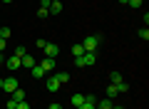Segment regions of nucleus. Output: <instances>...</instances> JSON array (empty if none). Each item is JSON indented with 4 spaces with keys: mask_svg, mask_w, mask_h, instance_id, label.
<instances>
[{
    "mask_svg": "<svg viewBox=\"0 0 149 109\" xmlns=\"http://www.w3.org/2000/svg\"><path fill=\"white\" fill-rule=\"evenodd\" d=\"M95 62H97V52H85L80 57H74V65L77 67H92Z\"/></svg>",
    "mask_w": 149,
    "mask_h": 109,
    "instance_id": "obj_1",
    "label": "nucleus"
},
{
    "mask_svg": "<svg viewBox=\"0 0 149 109\" xmlns=\"http://www.w3.org/2000/svg\"><path fill=\"white\" fill-rule=\"evenodd\" d=\"M102 37L100 35H87L85 42H82V47H85V52H97V47H100Z\"/></svg>",
    "mask_w": 149,
    "mask_h": 109,
    "instance_id": "obj_2",
    "label": "nucleus"
},
{
    "mask_svg": "<svg viewBox=\"0 0 149 109\" xmlns=\"http://www.w3.org/2000/svg\"><path fill=\"white\" fill-rule=\"evenodd\" d=\"M17 87H20V84H17V77H5V79H3V89H0V92H5V94H13Z\"/></svg>",
    "mask_w": 149,
    "mask_h": 109,
    "instance_id": "obj_3",
    "label": "nucleus"
},
{
    "mask_svg": "<svg viewBox=\"0 0 149 109\" xmlns=\"http://www.w3.org/2000/svg\"><path fill=\"white\" fill-rule=\"evenodd\" d=\"M42 52H45V57H52V60H57V55H60V47L55 45V42H45Z\"/></svg>",
    "mask_w": 149,
    "mask_h": 109,
    "instance_id": "obj_4",
    "label": "nucleus"
},
{
    "mask_svg": "<svg viewBox=\"0 0 149 109\" xmlns=\"http://www.w3.org/2000/svg\"><path fill=\"white\" fill-rule=\"evenodd\" d=\"M45 87H47V92H60V87H62V84L57 82V77H45Z\"/></svg>",
    "mask_w": 149,
    "mask_h": 109,
    "instance_id": "obj_5",
    "label": "nucleus"
},
{
    "mask_svg": "<svg viewBox=\"0 0 149 109\" xmlns=\"http://www.w3.org/2000/svg\"><path fill=\"white\" fill-rule=\"evenodd\" d=\"M5 67L10 69V72H15V69H20V57H15V55H10V57L5 60Z\"/></svg>",
    "mask_w": 149,
    "mask_h": 109,
    "instance_id": "obj_6",
    "label": "nucleus"
},
{
    "mask_svg": "<svg viewBox=\"0 0 149 109\" xmlns=\"http://www.w3.org/2000/svg\"><path fill=\"white\" fill-rule=\"evenodd\" d=\"M35 57H32V55H25V57H20V67H25V69H32L35 67Z\"/></svg>",
    "mask_w": 149,
    "mask_h": 109,
    "instance_id": "obj_7",
    "label": "nucleus"
},
{
    "mask_svg": "<svg viewBox=\"0 0 149 109\" xmlns=\"http://www.w3.org/2000/svg\"><path fill=\"white\" fill-rule=\"evenodd\" d=\"M40 67H42L45 72H52V69H55V60H52V57H42V62H40Z\"/></svg>",
    "mask_w": 149,
    "mask_h": 109,
    "instance_id": "obj_8",
    "label": "nucleus"
},
{
    "mask_svg": "<svg viewBox=\"0 0 149 109\" xmlns=\"http://www.w3.org/2000/svg\"><path fill=\"white\" fill-rule=\"evenodd\" d=\"M57 12H62V3L60 0H52L50 3V15H57Z\"/></svg>",
    "mask_w": 149,
    "mask_h": 109,
    "instance_id": "obj_9",
    "label": "nucleus"
},
{
    "mask_svg": "<svg viewBox=\"0 0 149 109\" xmlns=\"http://www.w3.org/2000/svg\"><path fill=\"white\" fill-rule=\"evenodd\" d=\"M30 74H32V77H35V79H42V77H45V69L40 67V65H35V67L30 69Z\"/></svg>",
    "mask_w": 149,
    "mask_h": 109,
    "instance_id": "obj_10",
    "label": "nucleus"
},
{
    "mask_svg": "<svg viewBox=\"0 0 149 109\" xmlns=\"http://www.w3.org/2000/svg\"><path fill=\"white\" fill-rule=\"evenodd\" d=\"M10 99H15V102H22V99H25V92H22V89H20V87H17V89H15V92H13V94H10Z\"/></svg>",
    "mask_w": 149,
    "mask_h": 109,
    "instance_id": "obj_11",
    "label": "nucleus"
},
{
    "mask_svg": "<svg viewBox=\"0 0 149 109\" xmlns=\"http://www.w3.org/2000/svg\"><path fill=\"white\" fill-rule=\"evenodd\" d=\"M55 77H57V82H60V84H67V82H70V74L65 72V69H62V72H57Z\"/></svg>",
    "mask_w": 149,
    "mask_h": 109,
    "instance_id": "obj_12",
    "label": "nucleus"
},
{
    "mask_svg": "<svg viewBox=\"0 0 149 109\" xmlns=\"http://www.w3.org/2000/svg\"><path fill=\"white\" fill-rule=\"evenodd\" d=\"M72 55H74V57H80V55H85V47H82V42L72 45Z\"/></svg>",
    "mask_w": 149,
    "mask_h": 109,
    "instance_id": "obj_13",
    "label": "nucleus"
},
{
    "mask_svg": "<svg viewBox=\"0 0 149 109\" xmlns=\"http://www.w3.org/2000/svg\"><path fill=\"white\" fill-rule=\"evenodd\" d=\"M85 104V94H72V107H80Z\"/></svg>",
    "mask_w": 149,
    "mask_h": 109,
    "instance_id": "obj_14",
    "label": "nucleus"
},
{
    "mask_svg": "<svg viewBox=\"0 0 149 109\" xmlns=\"http://www.w3.org/2000/svg\"><path fill=\"white\" fill-rule=\"evenodd\" d=\"M104 94H107V99H112V97H117L119 92H117V87H114V84L109 82V87H107V92H104Z\"/></svg>",
    "mask_w": 149,
    "mask_h": 109,
    "instance_id": "obj_15",
    "label": "nucleus"
},
{
    "mask_svg": "<svg viewBox=\"0 0 149 109\" xmlns=\"http://www.w3.org/2000/svg\"><path fill=\"white\" fill-rule=\"evenodd\" d=\"M109 82H112V84H119V82H124V77H122L119 72H112V74H109Z\"/></svg>",
    "mask_w": 149,
    "mask_h": 109,
    "instance_id": "obj_16",
    "label": "nucleus"
},
{
    "mask_svg": "<svg viewBox=\"0 0 149 109\" xmlns=\"http://www.w3.org/2000/svg\"><path fill=\"white\" fill-rule=\"evenodd\" d=\"M10 35H13V30H10L8 25H5V27H0V40H8Z\"/></svg>",
    "mask_w": 149,
    "mask_h": 109,
    "instance_id": "obj_17",
    "label": "nucleus"
},
{
    "mask_svg": "<svg viewBox=\"0 0 149 109\" xmlns=\"http://www.w3.org/2000/svg\"><path fill=\"white\" fill-rule=\"evenodd\" d=\"M114 104H112V99H102L100 104H97V109H112Z\"/></svg>",
    "mask_w": 149,
    "mask_h": 109,
    "instance_id": "obj_18",
    "label": "nucleus"
},
{
    "mask_svg": "<svg viewBox=\"0 0 149 109\" xmlns=\"http://www.w3.org/2000/svg\"><path fill=\"white\" fill-rule=\"evenodd\" d=\"M114 87H117L119 94H127V92H129V84H127V82H119V84H114Z\"/></svg>",
    "mask_w": 149,
    "mask_h": 109,
    "instance_id": "obj_19",
    "label": "nucleus"
},
{
    "mask_svg": "<svg viewBox=\"0 0 149 109\" xmlns=\"http://www.w3.org/2000/svg\"><path fill=\"white\" fill-rule=\"evenodd\" d=\"M139 37L147 42V40H149V27H142V30H139Z\"/></svg>",
    "mask_w": 149,
    "mask_h": 109,
    "instance_id": "obj_20",
    "label": "nucleus"
},
{
    "mask_svg": "<svg viewBox=\"0 0 149 109\" xmlns=\"http://www.w3.org/2000/svg\"><path fill=\"white\" fill-rule=\"evenodd\" d=\"M142 3H144V0H127L129 8H142Z\"/></svg>",
    "mask_w": 149,
    "mask_h": 109,
    "instance_id": "obj_21",
    "label": "nucleus"
},
{
    "mask_svg": "<svg viewBox=\"0 0 149 109\" xmlns=\"http://www.w3.org/2000/svg\"><path fill=\"white\" fill-rule=\"evenodd\" d=\"M25 55H27V50H25V47H17V50H15V57H25Z\"/></svg>",
    "mask_w": 149,
    "mask_h": 109,
    "instance_id": "obj_22",
    "label": "nucleus"
},
{
    "mask_svg": "<svg viewBox=\"0 0 149 109\" xmlns=\"http://www.w3.org/2000/svg\"><path fill=\"white\" fill-rule=\"evenodd\" d=\"M77 109H97V104H92V102H85V104H80Z\"/></svg>",
    "mask_w": 149,
    "mask_h": 109,
    "instance_id": "obj_23",
    "label": "nucleus"
},
{
    "mask_svg": "<svg viewBox=\"0 0 149 109\" xmlns=\"http://www.w3.org/2000/svg\"><path fill=\"white\" fill-rule=\"evenodd\" d=\"M47 15H50L47 8H40V10H37V17H47Z\"/></svg>",
    "mask_w": 149,
    "mask_h": 109,
    "instance_id": "obj_24",
    "label": "nucleus"
},
{
    "mask_svg": "<svg viewBox=\"0 0 149 109\" xmlns=\"http://www.w3.org/2000/svg\"><path fill=\"white\" fill-rule=\"evenodd\" d=\"M15 109H30V104H27L25 99H22V102H17V107H15Z\"/></svg>",
    "mask_w": 149,
    "mask_h": 109,
    "instance_id": "obj_25",
    "label": "nucleus"
},
{
    "mask_svg": "<svg viewBox=\"0 0 149 109\" xmlns=\"http://www.w3.org/2000/svg\"><path fill=\"white\" fill-rule=\"evenodd\" d=\"M17 107V102H15V99H8V109H15Z\"/></svg>",
    "mask_w": 149,
    "mask_h": 109,
    "instance_id": "obj_26",
    "label": "nucleus"
},
{
    "mask_svg": "<svg viewBox=\"0 0 149 109\" xmlns=\"http://www.w3.org/2000/svg\"><path fill=\"white\" fill-rule=\"evenodd\" d=\"M47 109H62V104H57V102H55V104H50Z\"/></svg>",
    "mask_w": 149,
    "mask_h": 109,
    "instance_id": "obj_27",
    "label": "nucleus"
},
{
    "mask_svg": "<svg viewBox=\"0 0 149 109\" xmlns=\"http://www.w3.org/2000/svg\"><path fill=\"white\" fill-rule=\"evenodd\" d=\"M5 42H8V40H0V52L5 50Z\"/></svg>",
    "mask_w": 149,
    "mask_h": 109,
    "instance_id": "obj_28",
    "label": "nucleus"
},
{
    "mask_svg": "<svg viewBox=\"0 0 149 109\" xmlns=\"http://www.w3.org/2000/svg\"><path fill=\"white\" fill-rule=\"evenodd\" d=\"M3 62H5V57H3V52H0V65H3Z\"/></svg>",
    "mask_w": 149,
    "mask_h": 109,
    "instance_id": "obj_29",
    "label": "nucleus"
},
{
    "mask_svg": "<svg viewBox=\"0 0 149 109\" xmlns=\"http://www.w3.org/2000/svg\"><path fill=\"white\" fill-rule=\"evenodd\" d=\"M3 3H5V5H8V3H13V0H3Z\"/></svg>",
    "mask_w": 149,
    "mask_h": 109,
    "instance_id": "obj_30",
    "label": "nucleus"
},
{
    "mask_svg": "<svg viewBox=\"0 0 149 109\" xmlns=\"http://www.w3.org/2000/svg\"><path fill=\"white\" fill-rule=\"evenodd\" d=\"M112 109H124V107H112Z\"/></svg>",
    "mask_w": 149,
    "mask_h": 109,
    "instance_id": "obj_31",
    "label": "nucleus"
},
{
    "mask_svg": "<svg viewBox=\"0 0 149 109\" xmlns=\"http://www.w3.org/2000/svg\"><path fill=\"white\" fill-rule=\"evenodd\" d=\"M119 3H122V5H124V3H127V0H119Z\"/></svg>",
    "mask_w": 149,
    "mask_h": 109,
    "instance_id": "obj_32",
    "label": "nucleus"
},
{
    "mask_svg": "<svg viewBox=\"0 0 149 109\" xmlns=\"http://www.w3.org/2000/svg\"><path fill=\"white\" fill-rule=\"evenodd\" d=\"M0 89H3V79H0Z\"/></svg>",
    "mask_w": 149,
    "mask_h": 109,
    "instance_id": "obj_33",
    "label": "nucleus"
}]
</instances>
